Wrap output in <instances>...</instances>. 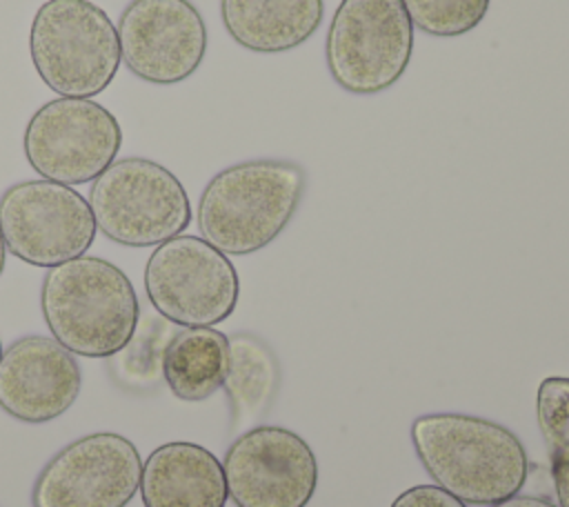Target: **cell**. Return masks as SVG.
I'll list each match as a JSON object with an SVG mask.
<instances>
[{"label": "cell", "mask_w": 569, "mask_h": 507, "mask_svg": "<svg viewBox=\"0 0 569 507\" xmlns=\"http://www.w3.org/2000/svg\"><path fill=\"white\" fill-rule=\"evenodd\" d=\"M409 438L431 480L465 505H496L520 494L529 458L505 425L469 414L440 411L413 418Z\"/></svg>", "instance_id": "6da1fadb"}, {"label": "cell", "mask_w": 569, "mask_h": 507, "mask_svg": "<svg viewBox=\"0 0 569 507\" xmlns=\"http://www.w3.org/2000/svg\"><path fill=\"white\" fill-rule=\"evenodd\" d=\"M307 173L293 160L253 158L218 171L200 193L196 222L202 238L227 256L271 245L293 220Z\"/></svg>", "instance_id": "7a4b0ae2"}, {"label": "cell", "mask_w": 569, "mask_h": 507, "mask_svg": "<svg viewBox=\"0 0 569 507\" xmlns=\"http://www.w3.org/2000/svg\"><path fill=\"white\" fill-rule=\"evenodd\" d=\"M40 309L51 336L84 358L118 354L140 320V302L129 276L98 256L51 267L42 278Z\"/></svg>", "instance_id": "3957f363"}, {"label": "cell", "mask_w": 569, "mask_h": 507, "mask_svg": "<svg viewBox=\"0 0 569 507\" xmlns=\"http://www.w3.org/2000/svg\"><path fill=\"white\" fill-rule=\"evenodd\" d=\"M29 53L40 80L62 98L102 93L120 69L116 24L91 0H47L29 29Z\"/></svg>", "instance_id": "277c9868"}, {"label": "cell", "mask_w": 569, "mask_h": 507, "mask_svg": "<svg viewBox=\"0 0 569 507\" xmlns=\"http://www.w3.org/2000/svg\"><path fill=\"white\" fill-rule=\"evenodd\" d=\"M89 207L98 231L124 247H158L191 222L187 189L156 160H113L91 185Z\"/></svg>", "instance_id": "5b68a950"}, {"label": "cell", "mask_w": 569, "mask_h": 507, "mask_svg": "<svg viewBox=\"0 0 569 507\" xmlns=\"http://www.w3.org/2000/svg\"><path fill=\"white\" fill-rule=\"evenodd\" d=\"M413 56V24L402 0H340L327 40L331 80L353 96L393 87Z\"/></svg>", "instance_id": "8992f818"}, {"label": "cell", "mask_w": 569, "mask_h": 507, "mask_svg": "<svg viewBox=\"0 0 569 507\" xmlns=\"http://www.w3.org/2000/svg\"><path fill=\"white\" fill-rule=\"evenodd\" d=\"M144 291L162 318L180 327H213L236 311L240 278L227 254L200 236L180 233L147 258Z\"/></svg>", "instance_id": "52a82bcc"}, {"label": "cell", "mask_w": 569, "mask_h": 507, "mask_svg": "<svg viewBox=\"0 0 569 507\" xmlns=\"http://www.w3.org/2000/svg\"><path fill=\"white\" fill-rule=\"evenodd\" d=\"M118 118L91 98H53L38 107L22 136L24 158L44 180L84 185L118 156Z\"/></svg>", "instance_id": "ba28073f"}, {"label": "cell", "mask_w": 569, "mask_h": 507, "mask_svg": "<svg viewBox=\"0 0 569 507\" xmlns=\"http://www.w3.org/2000/svg\"><path fill=\"white\" fill-rule=\"evenodd\" d=\"M4 247L33 267H56L84 256L96 240L89 200L69 185L22 180L0 196Z\"/></svg>", "instance_id": "9c48e42d"}, {"label": "cell", "mask_w": 569, "mask_h": 507, "mask_svg": "<svg viewBox=\"0 0 569 507\" xmlns=\"http://www.w3.org/2000/svg\"><path fill=\"white\" fill-rule=\"evenodd\" d=\"M222 471L236 507H307L318 487L311 445L278 425L242 431L229 445Z\"/></svg>", "instance_id": "30bf717a"}, {"label": "cell", "mask_w": 569, "mask_h": 507, "mask_svg": "<svg viewBox=\"0 0 569 507\" xmlns=\"http://www.w3.org/2000/svg\"><path fill=\"white\" fill-rule=\"evenodd\" d=\"M142 460L136 445L113 431L82 436L40 469L33 507H124L140 489Z\"/></svg>", "instance_id": "8fae6325"}, {"label": "cell", "mask_w": 569, "mask_h": 507, "mask_svg": "<svg viewBox=\"0 0 569 507\" xmlns=\"http://www.w3.org/2000/svg\"><path fill=\"white\" fill-rule=\"evenodd\" d=\"M120 58L140 80L178 84L207 53V24L191 0H131L116 24Z\"/></svg>", "instance_id": "7c38bea8"}, {"label": "cell", "mask_w": 569, "mask_h": 507, "mask_svg": "<svg viewBox=\"0 0 569 507\" xmlns=\"http://www.w3.org/2000/svg\"><path fill=\"white\" fill-rule=\"evenodd\" d=\"M80 365L56 338L22 336L0 358V409L22 422L60 418L78 398Z\"/></svg>", "instance_id": "4fadbf2b"}, {"label": "cell", "mask_w": 569, "mask_h": 507, "mask_svg": "<svg viewBox=\"0 0 569 507\" xmlns=\"http://www.w3.org/2000/svg\"><path fill=\"white\" fill-rule=\"evenodd\" d=\"M144 507H224L222 463L202 445L173 440L156 447L140 474Z\"/></svg>", "instance_id": "5bb4252c"}, {"label": "cell", "mask_w": 569, "mask_h": 507, "mask_svg": "<svg viewBox=\"0 0 569 507\" xmlns=\"http://www.w3.org/2000/svg\"><path fill=\"white\" fill-rule=\"evenodd\" d=\"M220 18L236 44L253 53H284L322 24V0H220Z\"/></svg>", "instance_id": "9a60e30c"}, {"label": "cell", "mask_w": 569, "mask_h": 507, "mask_svg": "<svg viewBox=\"0 0 569 507\" xmlns=\"http://www.w3.org/2000/svg\"><path fill=\"white\" fill-rule=\"evenodd\" d=\"M227 365L229 336L213 327H178L164 349L162 380L178 400L202 402L222 387Z\"/></svg>", "instance_id": "2e32d148"}, {"label": "cell", "mask_w": 569, "mask_h": 507, "mask_svg": "<svg viewBox=\"0 0 569 507\" xmlns=\"http://www.w3.org/2000/svg\"><path fill=\"white\" fill-rule=\"evenodd\" d=\"M280 382L278 358L256 334L229 336V365L224 391L231 409V429H251L271 409Z\"/></svg>", "instance_id": "e0dca14e"}, {"label": "cell", "mask_w": 569, "mask_h": 507, "mask_svg": "<svg viewBox=\"0 0 569 507\" xmlns=\"http://www.w3.org/2000/svg\"><path fill=\"white\" fill-rule=\"evenodd\" d=\"M180 325L149 314L138 320L129 342L111 356V374L116 382L131 391H149L162 378L164 349Z\"/></svg>", "instance_id": "ac0fdd59"}, {"label": "cell", "mask_w": 569, "mask_h": 507, "mask_svg": "<svg viewBox=\"0 0 569 507\" xmlns=\"http://www.w3.org/2000/svg\"><path fill=\"white\" fill-rule=\"evenodd\" d=\"M413 29L433 38L473 31L489 13L491 0H402Z\"/></svg>", "instance_id": "d6986e66"}, {"label": "cell", "mask_w": 569, "mask_h": 507, "mask_svg": "<svg viewBox=\"0 0 569 507\" xmlns=\"http://www.w3.org/2000/svg\"><path fill=\"white\" fill-rule=\"evenodd\" d=\"M536 418L551 451L569 440V378H542L536 391Z\"/></svg>", "instance_id": "ffe728a7"}, {"label": "cell", "mask_w": 569, "mask_h": 507, "mask_svg": "<svg viewBox=\"0 0 569 507\" xmlns=\"http://www.w3.org/2000/svg\"><path fill=\"white\" fill-rule=\"evenodd\" d=\"M389 507H467V505L433 483V485H413L400 491Z\"/></svg>", "instance_id": "44dd1931"}, {"label": "cell", "mask_w": 569, "mask_h": 507, "mask_svg": "<svg viewBox=\"0 0 569 507\" xmlns=\"http://www.w3.org/2000/svg\"><path fill=\"white\" fill-rule=\"evenodd\" d=\"M551 480L558 507H569V440L551 451Z\"/></svg>", "instance_id": "7402d4cb"}, {"label": "cell", "mask_w": 569, "mask_h": 507, "mask_svg": "<svg viewBox=\"0 0 569 507\" xmlns=\"http://www.w3.org/2000/svg\"><path fill=\"white\" fill-rule=\"evenodd\" d=\"M489 507H558L556 503L547 500V498H540V496H511V498H505L496 505H489Z\"/></svg>", "instance_id": "603a6c76"}, {"label": "cell", "mask_w": 569, "mask_h": 507, "mask_svg": "<svg viewBox=\"0 0 569 507\" xmlns=\"http://www.w3.org/2000/svg\"><path fill=\"white\" fill-rule=\"evenodd\" d=\"M4 258H7V247H4L2 231H0V276H2V271H4Z\"/></svg>", "instance_id": "cb8c5ba5"}, {"label": "cell", "mask_w": 569, "mask_h": 507, "mask_svg": "<svg viewBox=\"0 0 569 507\" xmlns=\"http://www.w3.org/2000/svg\"><path fill=\"white\" fill-rule=\"evenodd\" d=\"M2 351H4V349H2V340H0V358H2Z\"/></svg>", "instance_id": "d4e9b609"}]
</instances>
